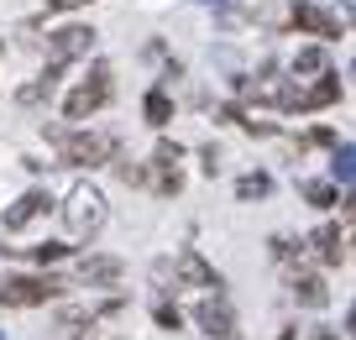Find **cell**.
Returning a JSON list of instances; mask_svg holds the SVG:
<instances>
[{
	"label": "cell",
	"mask_w": 356,
	"mask_h": 340,
	"mask_svg": "<svg viewBox=\"0 0 356 340\" xmlns=\"http://www.w3.org/2000/svg\"><path fill=\"white\" fill-rule=\"evenodd\" d=\"M142 110H147V126H168V121H173V99H168L163 89H152Z\"/></svg>",
	"instance_id": "16"
},
{
	"label": "cell",
	"mask_w": 356,
	"mask_h": 340,
	"mask_svg": "<svg viewBox=\"0 0 356 340\" xmlns=\"http://www.w3.org/2000/svg\"><path fill=\"white\" fill-rule=\"evenodd\" d=\"M58 293H63L58 277H6V283H0V304L6 309H37V304H47V298H58Z\"/></svg>",
	"instance_id": "3"
},
{
	"label": "cell",
	"mask_w": 356,
	"mask_h": 340,
	"mask_svg": "<svg viewBox=\"0 0 356 340\" xmlns=\"http://www.w3.org/2000/svg\"><path fill=\"white\" fill-rule=\"evenodd\" d=\"M194 319H200V330L210 340H236V314H231V304L220 298V288H215V298H204V304H200V314H194Z\"/></svg>",
	"instance_id": "6"
},
{
	"label": "cell",
	"mask_w": 356,
	"mask_h": 340,
	"mask_svg": "<svg viewBox=\"0 0 356 340\" xmlns=\"http://www.w3.org/2000/svg\"><path fill=\"white\" fill-rule=\"evenodd\" d=\"M58 74H63V63H47V74L37 79V84L16 89V99H22V105H42V99H47V95H53V89H58Z\"/></svg>",
	"instance_id": "14"
},
{
	"label": "cell",
	"mask_w": 356,
	"mask_h": 340,
	"mask_svg": "<svg viewBox=\"0 0 356 340\" xmlns=\"http://www.w3.org/2000/svg\"><path fill=\"white\" fill-rule=\"evenodd\" d=\"M351 26H356V6H351Z\"/></svg>",
	"instance_id": "29"
},
{
	"label": "cell",
	"mask_w": 356,
	"mask_h": 340,
	"mask_svg": "<svg viewBox=\"0 0 356 340\" xmlns=\"http://www.w3.org/2000/svg\"><path fill=\"white\" fill-rule=\"evenodd\" d=\"M157 325H163V330H178V325H184V314H178L173 304H157Z\"/></svg>",
	"instance_id": "22"
},
{
	"label": "cell",
	"mask_w": 356,
	"mask_h": 340,
	"mask_svg": "<svg viewBox=\"0 0 356 340\" xmlns=\"http://www.w3.org/2000/svg\"><path fill=\"white\" fill-rule=\"evenodd\" d=\"M330 173L341 178V184H356V147H335V163Z\"/></svg>",
	"instance_id": "18"
},
{
	"label": "cell",
	"mask_w": 356,
	"mask_h": 340,
	"mask_svg": "<svg viewBox=\"0 0 356 340\" xmlns=\"http://www.w3.org/2000/svg\"><path fill=\"white\" fill-rule=\"evenodd\" d=\"M63 225H68V236H74V241H84V236L100 231V225H105V199H100V188L79 184L74 194H68V204H63Z\"/></svg>",
	"instance_id": "1"
},
{
	"label": "cell",
	"mask_w": 356,
	"mask_h": 340,
	"mask_svg": "<svg viewBox=\"0 0 356 340\" xmlns=\"http://www.w3.org/2000/svg\"><path fill=\"white\" fill-rule=\"evenodd\" d=\"M304 340H341V330H314V335H304Z\"/></svg>",
	"instance_id": "25"
},
{
	"label": "cell",
	"mask_w": 356,
	"mask_h": 340,
	"mask_svg": "<svg viewBox=\"0 0 356 340\" xmlns=\"http://www.w3.org/2000/svg\"><path fill=\"white\" fill-rule=\"evenodd\" d=\"M309 246H314V257H320L325 267H335V262L346 257V252H341V246H346V241H341V225H320V231L309 236Z\"/></svg>",
	"instance_id": "11"
},
{
	"label": "cell",
	"mask_w": 356,
	"mask_h": 340,
	"mask_svg": "<svg viewBox=\"0 0 356 340\" xmlns=\"http://www.w3.org/2000/svg\"><path fill=\"white\" fill-rule=\"evenodd\" d=\"M115 309H121V298H111V304H95V309H63V330H84V325H95V319H111Z\"/></svg>",
	"instance_id": "13"
},
{
	"label": "cell",
	"mask_w": 356,
	"mask_h": 340,
	"mask_svg": "<svg viewBox=\"0 0 356 340\" xmlns=\"http://www.w3.org/2000/svg\"><path fill=\"white\" fill-rule=\"evenodd\" d=\"M293 26H304V32H320V37H341V22L325 11L320 0H299V6H293Z\"/></svg>",
	"instance_id": "7"
},
{
	"label": "cell",
	"mask_w": 356,
	"mask_h": 340,
	"mask_svg": "<svg viewBox=\"0 0 356 340\" xmlns=\"http://www.w3.org/2000/svg\"><path fill=\"white\" fill-rule=\"evenodd\" d=\"M335 99H341V84H335V79H320V84L299 99V110H325V105H335Z\"/></svg>",
	"instance_id": "15"
},
{
	"label": "cell",
	"mask_w": 356,
	"mask_h": 340,
	"mask_svg": "<svg viewBox=\"0 0 356 340\" xmlns=\"http://www.w3.org/2000/svg\"><path fill=\"white\" fill-rule=\"evenodd\" d=\"M304 199H309L314 209H330L335 204V188L325 184V178H314V184H304Z\"/></svg>",
	"instance_id": "20"
},
{
	"label": "cell",
	"mask_w": 356,
	"mask_h": 340,
	"mask_svg": "<svg viewBox=\"0 0 356 340\" xmlns=\"http://www.w3.org/2000/svg\"><path fill=\"white\" fill-rule=\"evenodd\" d=\"M289 288H293V298H299L304 309H325V304H330V288H325L320 273H293Z\"/></svg>",
	"instance_id": "9"
},
{
	"label": "cell",
	"mask_w": 356,
	"mask_h": 340,
	"mask_svg": "<svg viewBox=\"0 0 356 340\" xmlns=\"http://www.w3.org/2000/svg\"><path fill=\"white\" fill-rule=\"evenodd\" d=\"M105 99H111V63H95V68H89V79L63 99V115H68V121H84V115H95Z\"/></svg>",
	"instance_id": "2"
},
{
	"label": "cell",
	"mask_w": 356,
	"mask_h": 340,
	"mask_svg": "<svg viewBox=\"0 0 356 340\" xmlns=\"http://www.w3.org/2000/svg\"><path fill=\"white\" fill-rule=\"evenodd\" d=\"M47 204H53V199L42 194V188H32V194H22L16 199L11 209H6V231H26V225H32L37 215H47Z\"/></svg>",
	"instance_id": "8"
},
{
	"label": "cell",
	"mask_w": 356,
	"mask_h": 340,
	"mask_svg": "<svg viewBox=\"0 0 356 340\" xmlns=\"http://www.w3.org/2000/svg\"><path fill=\"white\" fill-rule=\"evenodd\" d=\"M68 252H74V246H63V241H42V246H32V257H37L42 267H47V262H63Z\"/></svg>",
	"instance_id": "21"
},
{
	"label": "cell",
	"mask_w": 356,
	"mask_h": 340,
	"mask_svg": "<svg viewBox=\"0 0 356 340\" xmlns=\"http://www.w3.org/2000/svg\"><path fill=\"white\" fill-rule=\"evenodd\" d=\"M293 74H325V47H299Z\"/></svg>",
	"instance_id": "19"
},
{
	"label": "cell",
	"mask_w": 356,
	"mask_h": 340,
	"mask_svg": "<svg viewBox=\"0 0 356 340\" xmlns=\"http://www.w3.org/2000/svg\"><path fill=\"white\" fill-rule=\"evenodd\" d=\"M178 277H184V283H194V288H220V273H215L200 252H184V257H178Z\"/></svg>",
	"instance_id": "10"
},
{
	"label": "cell",
	"mask_w": 356,
	"mask_h": 340,
	"mask_svg": "<svg viewBox=\"0 0 356 340\" xmlns=\"http://www.w3.org/2000/svg\"><path fill=\"white\" fill-rule=\"evenodd\" d=\"M351 79H356V63H351Z\"/></svg>",
	"instance_id": "30"
},
{
	"label": "cell",
	"mask_w": 356,
	"mask_h": 340,
	"mask_svg": "<svg viewBox=\"0 0 356 340\" xmlns=\"http://www.w3.org/2000/svg\"><path fill=\"white\" fill-rule=\"evenodd\" d=\"M346 220H351V225H356V194L346 199Z\"/></svg>",
	"instance_id": "26"
},
{
	"label": "cell",
	"mask_w": 356,
	"mask_h": 340,
	"mask_svg": "<svg viewBox=\"0 0 356 340\" xmlns=\"http://www.w3.org/2000/svg\"><path fill=\"white\" fill-rule=\"evenodd\" d=\"M58 147H63V163H74V168H100V163H111L115 136H100V131H74V136H58Z\"/></svg>",
	"instance_id": "4"
},
{
	"label": "cell",
	"mask_w": 356,
	"mask_h": 340,
	"mask_svg": "<svg viewBox=\"0 0 356 340\" xmlns=\"http://www.w3.org/2000/svg\"><path fill=\"white\" fill-rule=\"evenodd\" d=\"M346 335H351V340H356V309H351V319H346Z\"/></svg>",
	"instance_id": "27"
},
{
	"label": "cell",
	"mask_w": 356,
	"mask_h": 340,
	"mask_svg": "<svg viewBox=\"0 0 356 340\" xmlns=\"http://www.w3.org/2000/svg\"><path fill=\"white\" fill-rule=\"evenodd\" d=\"M273 194V178L267 173H246L241 184H236V199H267Z\"/></svg>",
	"instance_id": "17"
},
{
	"label": "cell",
	"mask_w": 356,
	"mask_h": 340,
	"mask_svg": "<svg viewBox=\"0 0 356 340\" xmlns=\"http://www.w3.org/2000/svg\"><path fill=\"white\" fill-rule=\"evenodd\" d=\"M204 6H225V0H204Z\"/></svg>",
	"instance_id": "28"
},
{
	"label": "cell",
	"mask_w": 356,
	"mask_h": 340,
	"mask_svg": "<svg viewBox=\"0 0 356 340\" xmlns=\"http://www.w3.org/2000/svg\"><path fill=\"white\" fill-rule=\"evenodd\" d=\"M89 47H95V32H89V26H58V32L47 37V63H74Z\"/></svg>",
	"instance_id": "5"
},
{
	"label": "cell",
	"mask_w": 356,
	"mask_h": 340,
	"mask_svg": "<svg viewBox=\"0 0 356 340\" xmlns=\"http://www.w3.org/2000/svg\"><path fill=\"white\" fill-rule=\"evenodd\" d=\"M304 147H335V131H330V126H320V131H309V142H304Z\"/></svg>",
	"instance_id": "23"
},
{
	"label": "cell",
	"mask_w": 356,
	"mask_h": 340,
	"mask_svg": "<svg viewBox=\"0 0 356 340\" xmlns=\"http://www.w3.org/2000/svg\"><path fill=\"white\" fill-rule=\"evenodd\" d=\"M79 6H89V0H47V11H79Z\"/></svg>",
	"instance_id": "24"
},
{
	"label": "cell",
	"mask_w": 356,
	"mask_h": 340,
	"mask_svg": "<svg viewBox=\"0 0 356 340\" xmlns=\"http://www.w3.org/2000/svg\"><path fill=\"white\" fill-rule=\"evenodd\" d=\"M121 277V257H89L79 262V283H115Z\"/></svg>",
	"instance_id": "12"
}]
</instances>
